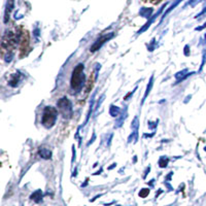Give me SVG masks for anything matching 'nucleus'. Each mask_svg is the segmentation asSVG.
<instances>
[{
  "instance_id": "nucleus-1",
  "label": "nucleus",
  "mask_w": 206,
  "mask_h": 206,
  "mask_svg": "<svg viewBox=\"0 0 206 206\" xmlns=\"http://www.w3.org/2000/svg\"><path fill=\"white\" fill-rule=\"evenodd\" d=\"M57 109H55L52 106H48L44 108L43 115H42V125H43L46 128H51L54 126L56 122V118H57Z\"/></svg>"
},
{
  "instance_id": "nucleus-2",
  "label": "nucleus",
  "mask_w": 206,
  "mask_h": 206,
  "mask_svg": "<svg viewBox=\"0 0 206 206\" xmlns=\"http://www.w3.org/2000/svg\"><path fill=\"white\" fill-rule=\"evenodd\" d=\"M84 82V65L78 64L74 68L71 77V88L74 90H79Z\"/></svg>"
},
{
  "instance_id": "nucleus-3",
  "label": "nucleus",
  "mask_w": 206,
  "mask_h": 206,
  "mask_svg": "<svg viewBox=\"0 0 206 206\" xmlns=\"http://www.w3.org/2000/svg\"><path fill=\"white\" fill-rule=\"evenodd\" d=\"M58 108L60 109V111L62 113V115L64 116H68L71 115L72 110H71V103L69 102V100L67 98H62L58 101Z\"/></svg>"
},
{
  "instance_id": "nucleus-4",
  "label": "nucleus",
  "mask_w": 206,
  "mask_h": 206,
  "mask_svg": "<svg viewBox=\"0 0 206 206\" xmlns=\"http://www.w3.org/2000/svg\"><path fill=\"white\" fill-rule=\"evenodd\" d=\"M28 46H29L28 32H27L26 30H23V29H22L21 38H20V52H21V57H23L24 54H25L26 52H27Z\"/></svg>"
},
{
  "instance_id": "nucleus-5",
  "label": "nucleus",
  "mask_w": 206,
  "mask_h": 206,
  "mask_svg": "<svg viewBox=\"0 0 206 206\" xmlns=\"http://www.w3.org/2000/svg\"><path fill=\"white\" fill-rule=\"evenodd\" d=\"M113 33H110V34H106V35H103L102 37H100V39H98L97 41L95 42V43L93 44V46L91 48V52L92 53H94V52H96L97 50H99L100 48L103 46V43L104 42H106V41H108L109 39H111L113 37Z\"/></svg>"
},
{
  "instance_id": "nucleus-6",
  "label": "nucleus",
  "mask_w": 206,
  "mask_h": 206,
  "mask_svg": "<svg viewBox=\"0 0 206 206\" xmlns=\"http://www.w3.org/2000/svg\"><path fill=\"white\" fill-rule=\"evenodd\" d=\"M13 6H15V0H7L5 8V15H4V23H7L8 19H10V15L12 13Z\"/></svg>"
},
{
  "instance_id": "nucleus-7",
  "label": "nucleus",
  "mask_w": 206,
  "mask_h": 206,
  "mask_svg": "<svg viewBox=\"0 0 206 206\" xmlns=\"http://www.w3.org/2000/svg\"><path fill=\"white\" fill-rule=\"evenodd\" d=\"M39 156L41 157L42 159H44V160H49L52 157V152L50 149H43V147H42V149H39Z\"/></svg>"
},
{
  "instance_id": "nucleus-8",
  "label": "nucleus",
  "mask_w": 206,
  "mask_h": 206,
  "mask_svg": "<svg viewBox=\"0 0 206 206\" xmlns=\"http://www.w3.org/2000/svg\"><path fill=\"white\" fill-rule=\"evenodd\" d=\"M30 199H31V200L34 201V202L39 203L40 201L42 200V192L40 191V190H38V191H36V192H34V193H33L30 196Z\"/></svg>"
},
{
  "instance_id": "nucleus-9",
  "label": "nucleus",
  "mask_w": 206,
  "mask_h": 206,
  "mask_svg": "<svg viewBox=\"0 0 206 206\" xmlns=\"http://www.w3.org/2000/svg\"><path fill=\"white\" fill-rule=\"evenodd\" d=\"M181 1H182V0H175V1H174V3L172 4V5L170 6L169 8H168V10H166V12H165L164 13H163V17H162V20H161V21H163V20H164V18L166 17V15H168V13H169L170 12H172V10H173L174 8H175L176 6H177L178 4H180V2H181Z\"/></svg>"
},
{
  "instance_id": "nucleus-10",
  "label": "nucleus",
  "mask_w": 206,
  "mask_h": 206,
  "mask_svg": "<svg viewBox=\"0 0 206 206\" xmlns=\"http://www.w3.org/2000/svg\"><path fill=\"white\" fill-rule=\"evenodd\" d=\"M152 13H153V10H152V8H142L139 13H140V15L149 19V18H151Z\"/></svg>"
},
{
  "instance_id": "nucleus-11",
  "label": "nucleus",
  "mask_w": 206,
  "mask_h": 206,
  "mask_svg": "<svg viewBox=\"0 0 206 206\" xmlns=\"http://www.w3.org/2000/svg\"><path fill=\"white\" fill-rule=\"evenodd\" d=\"M153 80H154V77H151V80H149V86H147V88H146V91H145V94H144V97H143V99H142V102L144 101L145 98H146V97H147V95H149V91H151L152 87H153Z\"/></svg>"
},
{
  "instance_id": "nucleus-12",
  "label": "nucleus",
  "mask_w": 206,
  "mask_h": 206,
  "mask_svg": "<svg viewBox=\"0 0 206 206\" xmlns=\"http://www.w3.org/2000/svg\"><path fill=\"white\" fill-rule=\"evenodd\" d=\"M118 113H120V110H118V107H115V106L110 107V115L113 116H116L118 115Z\"/></svg>"
},
{
  "instance_id": "nucleus-13",
  "label": "nucleus",
  "mask_w": 206,
  "mask_h": 206,
  "mask_svg": "<svg viewBox=\"0 0 206 206\" xmlns=\"http://www.w3.org/2000/svg\"><path fill=\"white\" fill-rule=\"evenodd\" d=\"M149 194V189H142L141 191H140V193H139V196L142 197V198H145V197H146Z\"/></svg>"
},
{
  "instance_id": "nucleus-14",
  "label": "nucleus",
  "mask_w": 206,
  "mask_h": 206,
  "mask_svg": "<svg viewBox=\"0 0 206 206\" xmlns=\"http://www.w3.org/2000/svg\"><path fill=\"white\" fill-rule=\"evenodd\" d=\"M164 159H165V158H162V159L160 160V162H159V165H160L161 168H164V167L167 165V163H168V160H167V159H166V160H164Z\"/></svg>"
},
{
  "instance_id": "nucleus-15",
  "label": "nucleus",
  "mask_w": 206,
  "mask_h": 206,
  "mask_svg": "<svg viewBox=\"0 0 206 206\" xmlns=\"http://www.w3.org/2000/svg\"><path fill=\"white\" fill-rule=\"evenodd\" d=\"M137 125H138V118H134L133 122H132V128L137 129Z\"/></svg>"
},
{
  "instance_id": "nucleus-16",
  "label": "nucleus",
  "mask_w": 206,
  "mask_h": 206,
  "mask_svg": "<svg viewBox=\"0 0 206 206\" xmlns=\"http://www.w3.org/2000/svg\"><path fill=\"white\" fill-rule=\"evenodd\" d=\"M200 1H201V0H190L189 4H190V5H192V6H195L197 3H199Z\"/></svg>"
},
{
  "instance_id": "nucleus-17",
  "label": "nucleus",
  "mask_w": 206,
  "mask_h": 206,
  "mask_svg": "<svg viewBox=\"0 0 206 206\" xmlns=\"http://www.w3.org/2000/svg\"><path fill=\"white\" fill-rule=\"evenodd\" d=\"M187 69H185V70H183V71H181V72H180V73H177V74H176L175 75V77L176 78H180L181 77H180V75H183V74H185V73H187Z\"/></svg>"
},
{
  "instance_id": "nucleus-18",
  "label": "nucleus",
  "mask_w": 206,
  "mask_h": 206,
  "mask_svg": "<svg viewBox=\"0 0 206 206\" xmlns=\"http://www.w3.org/2000/svg\"><path fill=\"white\" fill-rule=\"evenodd\" d=\"M205 13H206V5H205V7H204V8H203V10H202V12H201V13H199L198 15H196V18H199V17H201V15H205Z\"/></svg>"
},
{
  "instance_id": "nucleus-19",
  "label": "nucleus",
  "mask_w": 206,
  "mask_h": 206,
  "mask_svg": "<svg viewBox=\"0 0 206 206\" xmlns=\"http://www.w3.org/2000/svg\"><path fill=\"white\" fill-rule=\"evenodd\" d=\"M205 60H206V54L204 53V55H203V62H202V65H201V67H200V71L202 70L203 66H204V64H205Z\"/></svg>"
},
{
  "instance_id": "nucleus-20",
  "label": "nucleus",
  "mask_w": 206,
  "mask_h": 206,
  "mask_svg": "<svg viewBox=\"0 0 206 206\" xmlns=\"http://www.w3.org/2000/svg\"><path fill=\"white\" fill-rule=\"evenodd\" d=\"M144 1H146V2H152V3H158V2L161 1V0H144Z\"/></svg>"
},
{
  "instance_id": "nucleus-21",
  "label": "nucleus",
  "mask_w": 206,
  "mask_h": 206,
  "mask_svg": "<svg viewBox=\"0 0 206 206\" xmlns=\"http://www.w3.org/2000/svg\"><path fill=\"white\" fill-rule=\"evenodd\" d=\"M205 40H206V35H205Z\"/></svg>"
},
{
  "instance_id": "nucleus-22",
  "label": "nucleus",
  "mask_w": 206,
  "mask_h": 206,
  "mask_svg": "<svg viewBox=\"0 0 206 206\" xmlns=\"http://www.w3.org/2000/svg\"><path fill=\"white\" fill-rule=\"evenodd\" d=\"M205 151H206V147H205Z\"/></svg>"
}]
</instances>
